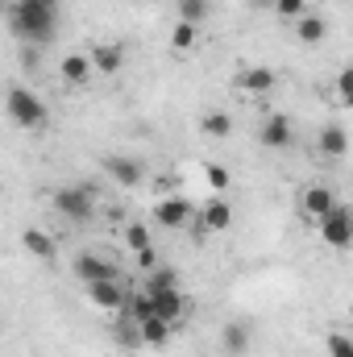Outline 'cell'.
Listing matches in <instances>:
<instances>
[{
	"label": "cell",
	"instance_id": "obj_1",
	"mask_svg": "<svg viewBox=\"0 0 353 357\" xmlns=\"http://www.w3.org/2000/svg\"><path fill=\"white\" fill-rule=\"evenodd\" d=\"M63 4L59 0H13L8 4V29L17 33L21 46H50L59 38Z\"/></svg>",
	"mask_w": 353,
	"mask_h": 357
},
{
	"label": "cell",
	"instance_id": "obj_2",
	"mask_svg": "<svg viewBox=\"0 0 353 357\" xmlns=\"http://www.w3.org/2000/svg\"><path fill=\"white\" fill-rule=\"evenodd\" d=\"M4 108H8V121H13L17 129H42V125H46V116H50L46 100H42L33 88H25V84H17V88L8 91Z\"/></svg>",
	"mask_w": 353,
	"mask_h": 357
},
{
	"label": "cell",
	"instance_id": "obj_3",
	"mask_svg": "<svg viewBox=\"0 0 353 357\" xmlns=\"http://www.w3.org/2000/svg\"><path fill=\"white\" fill-rule=\"evenodd\" d=\"M50 199H54V212L63 220H71V225H88L91 216H96V191L91 187L71 183V187H59Z\"/></svg>",
	"mask_w": 353,
	"mask_h": 357
},
{
	"label": "cell",
	"instance_id": "obj_4",
	"mask_svg": "<svg viewBox=\"0 0 353 357\" xmlns=\"http://www.w3.org/2000/svg\"><path fill=\"white\" fill-rule=\"evenodd\" d=\"M316 225H320L324 245H333V250H353V208L337 204V208H333L329 216H320Z\"/></svg>",
	"mask_w": 353,
	"mask_h": 357
},
{
	"label": "cell",
	"instance_id": "obj_5",
	"mask_svg": "<svg viewBox=\"0 0 353 357\" xmlns=\"http://www.w3.org/2000/svg\"><path fill=\"white\" fill-rule=\"evenodd\" d=\"M104 175L121 187H137V183H146V162L133 154H112V158H104Z\"/></svg>",
	"mask_w": 353,
	"mask_h": 357
},
{
	"label": "cell",
	"instance_id": "obj_6",
	"mask_svg": "<svg viewBox=\"0 0 353 357\" xmlns=\"http://www.w3.org/2000/svg\"><path fill=\"white\" fill-rule=\"evenodd\" d=\"M88 299L100 312H125L129 291L121 287V278H100V282H88Z\"/></svg>",
	"mask_w": 353,
	"mask_h": 357
},
{
	"label": "cell",
	"instance_id": "obj_7",
	"mask_svg": "<svg viewBox=\"0 0 353 357\" xmlns=\"http://www.w3.org/2000/svg\"><path fill=\"white\" fill-rule=\"evenodd\" d=\"M233 220H237V212H233V204L225 195H216V199H208L200 208V233H229Z\"/></svg>",
	"mask_w": 353,
	"mask_h": 357
},
{
	"label": "cell",
	"instance_id": "obj_8",
	"mask_svg": "<svg viewBox=\"0 0 353 357\" xmlns=\"http://www.w3.org/2000/svg\"><path fill=\"white\" fill-rule=\"evenodd\" d=\"M191 216H195V208L183 195H163L154 204V225H163V229H183V225H191Z\"/></svg>",
	"mask_w": 353,
	"mask_h": 357
},
{
	"label": "cell",
	"instance_id": "obj_9",
	"mask_svg": "<svg viewBox=\"0 0 353 357\" xmlns=\"http://www.w3.org/2000/svg\"><path fill=\"white\" fill-rule=\"evenodd\" d=\"M333 208H337V195H333V187H324V183H312V187H303V195H299V212H303V216L320 220V216H329Z\"/></svg>",
	"mask_w": 353,
	"mask_h": 357
},
{
	"label": "cell",
	"instance_id": "obj_10",
	"mask_svg": "<svg viewBox=\"0 0 353 357\" xmlns=\"http://www.w3.org/2000/svg\"><path fill=\"white\" fill-rule=\"evenodd\" d=\"M262 146L266 150H274V154H283V150H291V142H295V129H291V121L283 116V112H274V116H266L262 125Z\"/></svg>",
	"mask_w": 353,
	"mask_h": 357
},
{
	"label": "cell",
	"instance_id": "obj_11",
	"mask_svg": "<svg viewBox=\"0 0 353 357\" xmlns=\"http://www.w3.org/2000/svg\"><path fill=\"white\" fill-rule=\"evenodd\" d=\"M75 278L88 287V282H100V278H121V270L112 266L108 258H100V254H91L88 250V254L75 258Z\"/></svg>",
	"mask_w": 353,
	"mask_h": 357
},
{
	"label": "cell",
	"instance_id": "obj_12",
	"mask_svg": "<svg viewBox=\"0 0 353 357\" xmlns=\"http://www.w3.org/2000/svg\"><path fill=\"white\" fill-rule=\"evenodd\" d=\"M316 150H320L324 158H345V154H350V129L337 125V121H329V125L316 133Z\"/></svg>",
	"mask_w": 353,
	"mask_h": 357
},
{
	"label": "cell",
	"instance_id": "obj_13",
	"mask_svg": "<svg viewBox=\"0 0 353 357\" xmlns=\"http://www.w3.org/2000/svg\"><path fill=\"white\" fill-rule=\"evenodd\" d=\"M274 84H278V75H274L270 67H246V71L233 75V88L246 91V96H266Z\"/></svg>",
	"mask_w": 353,
	"mask_h": 357
},
{
	"label": "cell",
	"instance_id": "obj_14",
	"mask_svg": "<svg viewBox=\"0 0 353 357\" xmlns=\"http://www.w3.org/2000/svg\"><path fill=\"white\" fill-rule=\"evenodd\" d=\"M220 354L225 357H246L250 354V324L246 320H229L220 328Z\"/></svg>",
	"mask_w": 353,
	"mask_h": 357
},
{
	"label": "cell",
	"instance_id": "obj_15",
	"mask_svg": "<svg viewBox=\"0 0 353 357\" xmlns=\"http://www.w3.org/2000/svg\"><path fill=\"white\" fill-rule=\"evenodd\" d=\"M150 295H154V312H158L163 320H171V324H175V320H183V316H187V295H183L179 287L150 291Z\"/></svg>",
	"mask_w": 353,
	"mask_h": 357
},
{
	"label": "cell",
	"instance_id": "obj_16",
	"mask_svg": "<svg viewBox=\"0 0 353 357\" xmlns=\"http://www.w3.org/2000/svg\"><path fill=\"white\" fill-rule=\"evenodd\" d=\"M91 71H96V63H91V54H67L63 63H59V75L71 84V88H84L91 79Z\"/></svg>",
	"mask_w": 353,
	"mask_h": 357
},
{
	"label": "cell",
	"instance_id": "obj_17",
	"mask_svg": "<svg viewBox=\"0 0 353 357\" xmlns=\"http://www.w3.org/2000/svg\"><path fill=\"white\" fill-rule=\"evenodd\" d=\"M295 38H299L303 46H320V42L329 38V21L316 17V13H303V17L295 21Z\"/></svg>",
	"mask_w": 353,
	"mask_h": 357
},
{
	"label": "cell",
	"instance_id": "obj_18",
	"mask_svg": "<svg viewBox=\"0 0 353 357\" xmlns=\"http://www.w3.org/2000/svg\"><path fill=\"white\" fill-rule=\"evenodd\" d=\"M200 133H208V137H216V142L233 137V112H225V108H208V112L200 116Z\"/></svg>",
	"mask_w": 353,
	"mask_h": 357
},
{
	"label": "cell",
	"instance_id": "obj_19",
	"mask_svg": "<svg viewBox=\"0 0 353 357\" xmlns=\"http://www.w3.org/2000/svg\"><path fill=\"white\" fill-rule=\"evenodd\" d=\"M91 63H96V71H100V75H117V71L125 67V50H121L117 42H104V46H96V50H91Z\"/></svg>",
	"mask_w": 353,
	"mask_h": 357
},
{
	"label": "cell",
	"instance_id": "obj_20",
	"mask_svg": "<svg viewBox=\"0 0 353 357\" xmlns=\"http://www.w3.org/2000/svg\"><path fill=\"white\" fill-rule=\"evenodd\" d=\"M21 245H25L33 258H42V262H50V258L59 254V250H54V237H50V233H42V229H25Z\"/></svg>",
	"mask_w": 353,
	"mask_h": 357
},
{
	"label": "cell",
	"instance_id": "obj_21",
	"mask_svg": "<svg viewBox=\"0 0 353 357\" xmlns=\"http://www.w3.org/2000/svg\"><path fill=\"white\" fill-rule=\"evenodd\" d=\"M125 316H133L137 324H146V320H154L158 312H154V295L142 287V291H129V303H125Z\"/></svg>",
	"mask_w": 353,
	"mask_h": 357
},
{
	"label": "cell",
	"instance_id": "obj_22",
	"mask_svg": "<svg viewBox=\"0 0 353 357\" xmlns=\"http://www.w3.org/2000/svg\"><path fill=\"white\" fill-rule=\"evenodd\" d=\"M171 328H175L171 320L154 316V320H146V324H142V341H146V345H154V349H163V345L171 341Z\"/></svg>",
	"mask_w": 353,
	"mask_h": 357
},
{
	"label": "cell",
	"instance_id": "obj_23",
	"mask_svg": "<svg viewBox=\"0 0 353 357\" xmlns=\"http://www.w3.org/2000/svg\"><path fill=\"white\" fill-rule=\"evenodd\" d=\"M125 245H129L133 254H142V250H154V237H150V229H146L142 220H133V225L125 229Z\"/></svg>",
	"mask_w": 353,
	"mask_h": 357
},
{
	"label": "cell",
	"instance_id": "obj_24",
	"mask_svg": "<svg viewBox=\"0 0 353 357\" xmlns=\"http://www.w3.org/2000/svg\"><path fill=\"white\" fill-rule=\"evenodd\" d=\"M195 38H200V29H195L191 21H179L175 29H171V46H175L179 54H183V50H191V46H195Z\"/></svg>",
	"mask_w": 353,
	"mask_h": 357
},
{
	"label": "cell",
	"instance_id": "obj_25",
	"mask_svg": "<svg viewBox=\"0 0 353 357\" xmlns=\"http://www.w3.org/2000/svg\"><path fill=\"white\" fill-rule=\"evenodd\" d=\"M208 8H212V0H179V21L200 25V21L208 17Z\"/></svg>",
	"mask_w": 353,
	"mask_h": 357
},
{
	"label": "cell",
	"instance_id": "obj_26",
	"mask_svg": "<svg viewBox=\"0 0 353 357\" xmlns=\"http://www.w3.org/2000/svg\"><path fill=\"white\" fill-rule=\"evenodd\" d=\"M167 287H179V270H175V266L150 270V278H146V291H167Z\"/></svg>",
	"mask_w": 353,
	"mask_h": 357
},
{
	"label": "cell",
	"instance_id": "obj_27",
	"mask_svg": "<svg viewBox=\"0 0 353 357\" xmlns=\"http://www.w3.org/2000/svg\"><path fill=\"white\" fill-rule=\"evenodd\" d=\"M324 349H329V357H353V337H345V333H329Z\"/></svg>",
	"mask_w": 353,
	"mask_h": 357
},
{
	"label": "cell",
	"instance_id": "obj_28",
	"mask_svg": "<svg viewBox=\"0 0 353 357\" xmlns=\"http://www.w3.org/2000/svg\"><path fill=\"white\" fill-rule=\"evenodd\" d=\"M274 13H278L283 21H291V25H295V21L308 13V0H278V4H274Z\"/></svg>",
	"mask_w": 353,
	"mask_h": 357
},
{
	"label": "cell",
	"instance_id": "obj_29",
	"mask_svg": "<svg viewBox=\"0 0 353 357\" xmlns=\"http://www.w3.org/2000/svg\"><path fill=\"white\" fill-rule=\"evenodd\" d=\"M204 178H208L216 191H229V183H233V178H229V171H225L220 162H208V167H204Z\"/></svg>",
	"mask_w": 353,
	"mask_h": 357
},
{
	"label": "cell",
	"instance_id": "obj_30",
	"mask_svg": "<svg viewBox=\"0 0 353 357\" xmlns=\"http://www.w3.org/2000/svg\"><path fill=\"white\" fill-rule=\"evenodd\" d=\"M337 96H341V104H353V67L337 75Z\"/></svg>",
	"mask_w": 353,
	"mask_h": 357
},
{
	"label": "cell",
	"instance_id": "obj_31",
	"mask_svg": "<svg viewBox=\"0 0 353 357\" xmlns=\"http://www.w3.org/2000/svg\"><path fill=\"white\" fill-rule=\"evenodd\" d=\"M137 262H142V270H158V254H154V250H142Z\"/></svg>",
	"mask_w": 353,
	"mask_h": 357
},
{
	"label": "cell",
	"instance_id": "obj_32",
	"mask_svg": "<svg viewBox=\"0 0 353 357\" xmlns=\"http://www.w3.org/2000/svg\"><path fill=\"white\" fill-rule=\"evenodd\" d=\"M250 4H254V8H274L278 0H250Z\"/></svg>",
	"mask_w": 353,
	"mask_h": 357
},
{
	"label": "cell",
	"instance_id": "obj_33",
	"mask_svg": "<svg viewBox=\"0 0 353 357\" xmlns=\"http://www.w3.org/2000/svg\"><path fill=\"white\" fill-rule=\"evenodd\" d=\"M175 4H179V0H175Z\"/></svg>",
	"mask_w": 353,
	"mask_h": 357
}]
</instances>
